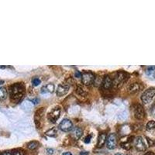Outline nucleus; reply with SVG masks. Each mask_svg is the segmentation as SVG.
I'll use <instances>...</instances> for the list:
<instances>
[{"instance_id":"18","label":"nucleus","mask_w":155,"mask_h":155,"mask_svg":"<svg viewBox=\"0 0 155 155\" xmlns=\"http://www.w3.org/2000/svg\"><path fill=\"white\" fill-rule=\"evenodd\" d=\"M7 90L5 88L0 87V101L6 99L7 97Z\"/></svg>"},{"instance_id":"23","label":"nucleus","mask_w":155,"mask_h":155,"mask_svg":"<svg viewBox=\"0 0 155 155\" xmlns=\"http://www.w3.org/2000/svg\"><path fill=\"white\" fill-rule=\"evenodd\" d=\"M32 83L34 86H37V85H39L41 83V81L39 78H34V79L32 80Z\"/></svg>"},{"instance_id":"24","label":"nucleus","mask_w":155,"mask_h":155,"mask_svg":"<svg viewBox=\"0 0 155 155\" xmlns=\"http://www.w3.org/2000/svg\"><path fill=\"white\" fill-rule=\"evenodd\" d=\"M146 139H147V140H148V144H149L150 146H154L155 145V142H154L153 140H151V139H150L149 137H148V136H146Z\"/></svg>"},{"instance_id":"34","label":"nucleus","mask_w":155,"mask_h":155,"mask_svg":"<svg viewBox=\"0 0 155 155\" xmlns=\"http://www.w3.org/2000/svg\"><path fill=\"white\" fill-rule=\"evenodd\" d=\"M3 83H4V81H2V80H0V85H2Z\"/></svg>"},{"instance_id":"10","label":"nucleus","mask_w":155,"mask_h":155,"mask_svg":"<svg viewBox=\"0 0 155 155\" xmlns=\"http://www.w3.org/2000/svg\"><path fill=\"white\" fill-rule=\"evenodd\" d=\"M70 89V85L67 83H61L57 86L56 94L57 96L61 97L68 92V90Z\"/></svg>"},{"instance_id":"35","label":"nucleus","mask_w":155,"mask_h":155,"mask_svg":"<svg viewBox=\"0 0 155 155\" xmlns=\"http://www.w3.org/2000/svg\"><path fill=\"white\" fill-rule=\"evenodd\" d=\"M115 155H122V154H119V153H118V154H116Z\"/></svg>"},{"instance_id":"27","label":"nucleus","mask_w":155,"mask_h":155,"mask_svg":"<svg viewBox=\"0 0 155 155\" xmlns=\"http://www.w3.org/2000/svg\"><path fill=\"white\" fill-rule=\"evenodd\" d=\"M81 75H82V74H81L80 72H78V71L75 72V77L76 78H81Z\"/></svg>"},{"instance_id":"5","label":"nucleus","mask_w":155,"mask_h":155,"mask_svg":"<svg viewBox=\"0 0 155 155\" xmlns=\"http://www.w3.org/2000/svg\"><path fill=\"white\" fill-rule=\"evenodd\" d=\"M95 81V75L92 72H84L81 75V82L85 85H90Z\"/></svg>"},{"instance_id":"26","label":"nucleus","mask_w":155,"mask_h":155,"mask_svg":"<svg viewBox=\"0 0 155 155\" xmlns=\"http://www.w3.org/2000/svg\"><path fill=\"white\" fill-rule=\"evenodd\" d=\"M91 139H92V136L91 135H89V136H87L86 137H85V140H84V142H85V144H89V143H90V141H91Z\"/></svg>"},{"instance_id":"28","label":"nucleus","mask_w":155,"mask_h":155,"mask_svg":"<svg viewBox=\"0 0 155 155\" xmlns=\"http://www.w3.org/2000/svg\"><path fill=\"white\" fill-rule=\"evenodd\" d=\"M47 153H48V154H54L53 149H50V148H48V149H47Z\"/></svg>"},{"instance_id":"7","label":"nucleus","mask_w":155,"mask_h":155,"mask_svg":"<svg viewBox=\"0 0 155 155\" xmlns=\"http://www.w3.org/2000/svg\"><path fill=\"white\" fill-rule=\"evenodd\" d=\"M59 128L64 132H69L73 129V123L70 119H64L59 124Z\"/></svg>"},{"instance_id":"31","label":"nucleus","mask_w":155,"mask_h":155,"mask_svg":"<svg viewBox=\"0 0 155 155\" xmlns=\"http://www.w3.org/2000/svg\"><path fill=\"white\" fill-rule=\"evenodd\" d=\"M89 152H86V151H84V152H81L80 153V155H89Z\"/></svg>"},{"instance_id":"6","label":"nucleus","mask_w":155,"mask_h":155,"mask_svg":"<svg viewBox=\"0 0 155 155\" xmlns=\"http://www.w3.org/2000/svg\"><path fill=\"white\" fill-rule=\"evenodd\" d=\"M117 144V138H116V135L115 133H110L107 136V140H106V147L110 150L115 149Z\"/></svg>"},{"instance_id":"25","label":"nucleus","mask_w":155,"mask_h":155,"mask_svg":"<svg viewBox=\"0 0 155 155\" xmlns=\"http://www.w3.org/2000/svg\"><path fill=\"white\" fill-rule=\"evenodd\" d=\"M12 155H25V154L21 151H15L12 153Z\"/></svg>"},{"instance_id":"4","label":"nucleus","mask_w":155,"mask_h":155,"mask_svg":"<svg viewBox=\"0 0 155 155\" xmlns=\"http://www.w3.org/2000/svg\"><path fill=\"white\" fill-rule=\"evenodd\" d=\"M127 75L123 73V72H118L113 78V85L116 86V87H119L122 84L126 81L127 79Z\"/></svg>"},{"instance_id":"17","label":"nucleus","mask_w":155,"mask_h":155,"mask_svg":"<svg viewBox=\"0 0 155 155\" xmlns=\"http://www.w3.org/2000/svg\"><path fill=\"white\" fill-rule=\"evenodd\" d=\"M57 129L56 127H53L52 129L49 130H47L46 132V135L47 136H51V137H54V136H57Z\"/></svg>"},{"instance_id":"9","label":"nucleus","mask_w":155,"mask_h":155,"mask_svg":"<svg viewBox=\"0 0 155 155\" xmlns=\"http://www.w3.org/2000/svg\"><path fill=\"white\" fill-rule=\"evenodd\" d=\"M133 143H134L136 149L139 151H144L147 149V146H146L145 143H144V140H143L141 136H136L133 140Z\"/></svg>"},{"instance_id":"22","label":"nucleus","mask_w":155,"mask_h":155,"mask_svg":"<svg viewBox=\"0 0 155 155\" xmlns=\"http://www.w3.org/2000/svg\"><path fill=\"white\" fill-rule=\"evenodd\" d=\"M120 146H121L122 148L125 150H130L131 148L130 144L129 143V142H122L121 144H120Z\"/></svg>"},{"instance_id":"11","label":"nucleus","mask_w":155,"mask_h":155,"mask_svg":"<svg viewBox=\"0 0 155 155\" xmlns=\"http://www.w3.org/2000/svg\"><path fill=\"white\" fill-rule=\"evenodd\" d=\"M44 108L38 109L36 111V113H35V115H34V121H35V123H36V126L37 128L40 127V120H41L42 117L44 116Z\"/></svg>"},{"instance_id":"32","label":"nucleus","mask_w":155,"mask_h":155,"mask_svg":"<svg viewBox=\"0 0 155 155\" xmlns=\"http://www.w3.org/2000/svg\"><path fill=\"white\" fill-rule=\"evenodd\" d=\"M63 155H72V154L70 152H65V153L63 154Z\"/></svg>"},{"instance_id":"2","label":"nucleus","mask_w":155,"mask_h":155,"mask_svg":"<svg viewBox=\"0 0 155 155\" xmlns=\"http://www.w3.org/2000/svg\"><path fill=\"white\" fill-rule=\"evenodd\" d=\"M155 95V88L151 87L144 92L141 95V100L144 104H148L151 102Z\"/></svg>"},{"instance_id":"3","label":"nucleus","mask_w":155,"mask_h":155,"mask_svg":"<svg viewBox=\"0 0 155 155\" xmlns=\"http://www.w3.org/2000/svg\"><path fill=\"white\" fill-rule=\"evenodd\" d=\"M60 116H61V107L60 106H56L48 113L47 118H48V119L51 122L55 123L59 119Z\"/></svg>"},{"instance_id":"8","label":"nucleus","mask_w":155,"mask_h":155,"mask_svg":"<svg viewBox=\"0 0 155 155\" xmlns=\"http://www.w3.org/2000/svg\"><path fill=\"white\" fill-rule=\"evenodd\" d=\"M133 113H134V116L136 119L141 120L145 117V111H144V107L140 104H136L135 106Z\"/></svg>"},{"instance_id":"14","label":"nucleus","mask_w":155,"mask_h":155,"mask_svg":"<svg viewBox=\"0 0 155 155\" xmlns=\"http://www.w3.org/2000/svg\"><path fill=\"white\" fill-rule=\"evenodd\" d=\"M102 86L105 89H109L113 86V80L109 75H106L102 81Z\"/></svg>"},{"instance_id":"12","label":"nucleus","mask_w":155,"mask_h":155,"mask_svg":"<svg viewBox=\"0 0 155 155\" xmlns=\"http://www.w3.org/2000/svg\"><path fill=\"white\" fill-rule=\"evenodd\" d=\"M142 85L141 84L137 83V82H134L129 85L128 87V92L131 94H134V93L138 92L140 90H141Z\"/></svg>"},{"instance_id":"13","label":"nucleus","mask_w":155,"mask_h":155,"mask_svg":"<svg viewBox=\"0 0 155 155\" xmlns=\"http://www.w3.org/2000/svg\"><path fill=\"white\" fill-rule=\"evenodd\" d=\"M107 140V135L105 133H101L100 134L98 135V142H97V147L98 148H102V146L104 145L106 143Z\"/></svg>"},{"instance_id":"21","label":"nucleus","mask_w":155,"mask_h":155,"mask_svg":"<svg viewBox=\"0 0 155 155\" xmlns=\"http://www.w3.org/2000/svg\"><path fill=\"white\" fill-rule=\"evenodd\" d=\"M77 93H78V94H79L80 95H82V96H84V95H87V92L85 91V89H84L82 86H78V87Z\"/></svg>"},{"instance_id":"16","label":"nucleus","mask_w":155,"mask_h":155,"mask_svg":"<svg viewBox=\"0 0 155 155\" xmlns=\"http://www.w3.org/2000/svg\"><path fill=\"white\" fill-rule=\"evenodd\" d=\"M54 91V85L53 84H47V85L43 86L41 89V92L44 93H53Z\"/></svg>"},{"instance_id":"33","label":"nucleus","mask_w":155,"mask_h":155,"mask_svg":"<svg viewBox=\"0 0 155 155\" xmlns=\"http://www.w3.org/2000/svg\"><path fill=\"white\" fill-rule=\"evenodd\" d=\"M154 68H155V67H149V68H148V70L152 71V70H154Z\"/></svg>"},{"instance_id":"15","label":"nucleus","mask_w":155,"mask_h":155,"mask_svg":"<svg viewBox=\"0 0 155 155\" xmlns=\"http://www.w3.org/2000/svg\"><path fill=\"white\" fill-rule=\"evenodd\" d=\"M72 135L75 140H78L82 136V130L80 127H75L74 129H72Z\"/></svg>"},{"instance_id":"19","label":"nucleus","mask_w":155,"mask_h":155,"mask_svg":"<svg viewBox=\"0 0 155 155\" xmlns=\"http://www.w3.org/2000/svg\"><path fill=\"white\" fill-rule=\"evenodd\" d=\"M38 146H39V142L34 140V141L30 142V143L27 144V148L30 150H35L38 148Z\"/></svg>"},{"instance_id":"1","label":"nucleus","mask_w":155,"mask_h":155,"mask_svg":"<svg viewBox=\"0 0 155 155\" xmlns=\"http://www.w3.org/2000/svg\"><path fill=\"white\" fill-rule=\"evenodd\" d=\"M9 93L13 102H18L23 98L25 93V87L23 83H15L9 89Z\"/></svg>"},{"instance_id":"29","label":"nucleus","mask_w":155,"mask_h":155,"mask_svg":"<svg viewBox=\"0 0 155 155\" xmlns=\"http://www.w3.org/2000/svg\"><path fill=\"white\" fill-rule=\"evenodd\" d=\"M0 155H12V153H10V152H9V151H6V152H3V153H2Z\"/></svg>"},{"instance_id":"20","label":"nucleus","mask_w":155,"mask_h":155,"mask_svg":"<svg viewBox=\"0 0 155 155\" xmlns=\"http://www.w3.org/2000/svg\"><path fill=\"white\" fill-rule=\"evenodd\" d=\"M146 128H147L148 130H154L155 129V121H154V120H151V121L148 122V123H147Z\"/></svg>"},{"instance_id":"30","label":"nucleus","mask_w":155,"mask_h":155,"mask_svg":"<svg viewBox=\"0 0 155 155\" xmlns=\"http://www.w3.org/2000/svg\"><path fill=\"white\" fill-rule=\"evenodd\" d=\"M144 155H155V154L152 151H148Z\"/></svg>"}]
</instances>
